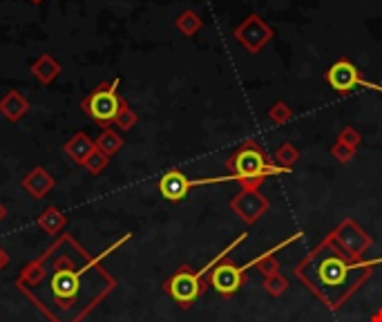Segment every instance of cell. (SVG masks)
<instances>
[{
  "label": "cell",
  "instance_id": "obj_1",
  "mask_svg": "<svg viewBox=\"0 0 382 322\" xmlns=\"http://www.w3.org/2000/svg\"><path fill=\"white\" fill-rule=\"evenodd\" d=\"M228 166H230L233 175L237 177V182H242L246 188H257L271 175L288 173V168H282L278 163H271L264 150H261L255 141H246V144L233 154Z\"/></svg>",
  "mask_w": 382,
  "mask_h": 322
},
{
  "label": "cell",
  "instance_id": "obj_2",
  "mask_svg": "<svg viewBox=\"0 0 382 322\" xmlns=\"http://www.w3.org/2000/svg\"><path fill=\"white\" fill-rule=\"evenodd\" d=\"M116 87H118V81L103 83L83 101V110L90 114L92 119L103 123V125L112 123L116 119L118 110H121V106H123V101L116 94Z\"/></svg>",
  "mask_w": 382,
  "mask_h": 322
},
{
  "label": "cell",
  "instance_id": "obj_3",
  "mask_svg": "<svg viewBox=\"0 0 382 322\" xmlns=\"http://www.w3.org/2000/svg\"><path fill=\"white\" fill-rule=\"evenodd\" d=\"M233 36H235V41L248 51V54H259V51L271 43V38L275 34H273L271 25L259 14H250L237 25Z\"/></svg>",
  "mask_w": 382,
  "mask_h": 322
},
{
  "label": "cell",
  "instance_id": "obj_4",
  "mask_svg": "<svg viewBox=\"0 0 382 322\" xmlns=\"http://www.w3.org/2000/svg\"><path fill=\"white\" fill-rule=\"evenodd\" d=\"M223 182H237L235 175H226V177H213V179H188L179 171H168L161 179H159V190L161 195L170 202L183 199L188 195V190L195 186H206V184H223Z\"/></svg>",
  "mask_w": 382,
  "mask_h": 322
},
{
  "label": "cell",
  "instance_id": "obj_5",
  "mask_svg": "<svg viewBox=\"0 0 382 322\" xmlns=\"http://www.w3.org/2000/svg\"><path fill=\"white\" fill-rule=\"evenodd\" d=\"M230 206L244 222H255L257 217L269 209V202L264 195H259L257 188H244V192H240Z\"/></svg>",
  "mask_w": 382,
  "mask_h": 322
},
{
  "label": "cell",
  "instance_id": "obj_6",
  "mask_svg": "<svg viewBox=\"0 0 382 322\" xmlns=\"http://www.w3.org/2000/svg\"><path fill=\"white\" fill-rule=\"evenodd\" d=\"M358 76H360V70L355 68L351 61L340 58V61L333 63L331 68H328L324 79L338 94H349L351 89L355 87V79H358Z\"/></svg>",
  "mask_w": 382,
  "mask_h": 322
},
{
  "label": "cell",
  "instance_id": "obj_7",
  "mask_svg": "<svg viewBox=\"0 0 382 322\" xmlns=\"http://www.w3.org/2000/svg\"><path fill=\"white\" fill-rule=\"evenodd\" d=\"M168 291L177 302H181L183 306H186V304L195 302L197 295H199V291H202L199 278L190 271H179L173 280L168 282Z\"/></svg>",
  "mask_w": 382,
  "mask_h": 322
},
{
  "label": "cell",
  "instance_id": "obj_8",
  "mask_svg": "<svg viewBox=\"0 0 382 322\" xmlns=\"http://www.w3.org/2000/svg\"><path fill=\"white\" fill-rule=\"evenodd\" d=\"M242 275H244V268L242 266H235V264H219L215 271H213V287L221 293V295H233L237 289L242 287Z\"/></svg>",
  "mask_w": 382,
  "mask_h": 322
},
{
  "label": "cell",
  "instance_id": "obj_9",
  "mask_svg": "<svg viewBox=\"0 0 382 322\" xmlns=\"http://www.w3.org/2000/svg\"><path fill=\"white\" fill-rule=\"evenodd\" d=\"M349 271H351V266H347L342 260H338V257H326V260H322L318 266V273H320L322 282L324 285H331V287L342 285Z\"/></svg>",
  "mask_w": 382,
  "mask_h": 322
},
{
  "label": "cell",
  "instance_id": "obj_10",
  "mask_svg": "<svg viewBox=\"0 0 382 322\" xmlns=\"http://www.w3.org/2000/svg\"><path fill=\"white\" fill-rule=\"evenodd\" d=\"M61 72V66H58V61L54 56H49V54H43V56H38L34 63H32V74L36 76L41 83H51L58 76Z\"/></svg>",
  "mask_w": 382,
  "mask_h": 322
},
{
  "label": "cell",
  "instance_id": "obj_11",
  "mask_svg": "<svg viewBox=\"0 0 382 322\" xmlns=\"http://www.w3.org/2000/svg\"><path fill=\"white\" fill-rule=\"evenodd\" d=\"M78 287V275L72 271H58L54 278H51V291L58 300H68L70 295L76 293Z\"/></svg>",
  "mask_w": 382,
  "mask_h": 322
},
{
  "label": "cell",
  "instance_id": "obj_12",
  "mask_svg": "<svg viewBox=\"0 0 382 322\" xmlns=\"http://www.w3.org/2000/svg\"><path fill=\"white\" fill-rule=\"evenodd\" d=\"M65 152H68L76 163H85L90 154L94 152V144H92L85 135H76L70 144L65 146Z\"/></svg>",
  "mask_w": 382,
  "mask_h": 322
},
{
  "label": "cell",
  "instance_id": "obj_13",
  "mask_svg": "<svg viewBox=\"0 0 382 322\" xmlns=\"http://www.w3.org/2000/svg\"><path fill=\"white\" fill-rule=\"evenodd\" d=\"M0 112H3L7 119L16 121L27 112V101H25L18 92H9L3 101H0Z\"/></svg>",
  "mask_w": 382,
  "mask_h": 322
},
{
  "label": "cell",
  "instance_id": "obj_14",
  "mask_svg": "<svg viewBox=\"0 0 382 322\" xmlns=\"http://www.w3.org/2000/svg\"><path fill=\"white\" fill-rule=\"evenodd\" d=\"M202 25H204V20H202V16L197 14L195 9H183L181 14L175 18V27L183 36H195L197 32L202 30Z\"/></svg>",
  "mask_w": 382,
  "mask_h": 322
},
{
  "label": "cell",
  "instance_id": "obj_15",
  "mask_svg": "<svg viewBox=\"0 0 382 322\" xmlns=\"http://www.w3.org/2000/svg\"><path fill=\"white\" fill-rule=\"evenodd\" d=\"M25 186H27V188L34 192V195H43V192L51 186V179L45 175V171L38 168V171H34L27 179H25Z\"/></svg>",
  "mask_w": 382,
  "mask_h": 322
},
{
  "label": "cell",
  "instance_id": "obj_16",
  "mask_svg": "<svg viewBox=\"0 0 382 322\" xmlns=\"http://www.w3.org/2000/svg\"><path fill=\"white\" fill-rule=\"evenodd\" d=\"M97 148L105 154V157H108V154H112V152H116L118 148H121V139H118L112 130H105L97 141Z\"/></svg>",
  "mask_w": 382,
  "mask_h": 322
},
{
  "label": "cell",
  "instance_id": "obj_17",
  "mask_svg": "<svg viewBox=\"0 0 382 322\" xmlns=\"http://www.w3.org/2000/svg\"><path fill=\"white\" fill-rule=\"evenodd\" d=\"M297 157H300V152H297L291 144H284V146L278 150V154H275V159H278V166H282V168H288V171L293 168V163L297 161Z\"/></svg>",
  "mask_w": 382,
  "mask_h": 322
},
{
  "label": "cell",
  "instance_id": "obj_18",
  "mask_svg": "<svg viewBox=\"0 0 382 322\" xmlns=\"http://www.w3.org/2000/svg\"><path fill=\"white\" fill-rule=\"evenodd\" d=\"M269 117H271V121H275V123H286L288 119L293 117V110L288 108L284 101H278V103H273V108L269 110Z\"/></svg>",
  "mask_w": 382,
  "mask_h": 322
},
{
  "label": "cell",
  "instance_id": "obj_19",
  "mask_svg": "<svg viewBox=\"0 0 382 322\" xmlns=\"http://www.w3.org/2000/svg\"><path fill=\"white\" fill-rule=\"evenodd\" d=\"M118 125L123 128V130H130L135 123H137V117H135V112L128 108V103L123 101V106H121V110H118V114H116V119H114Z\"/></svg>",
  "mask_w": 382,
  "mask_h": 322
},
{
  "label": "cell",
  "instance_id": "obj_20",
  "mask_svg": "<svg viewBox=\"0 0 382 322\" xmlns=\"http://www.w3.org/2000/svg\"><path fill=\"white\" fill-rule=\"evenodd\" d=\"M85 163H87V168H90L92 173H101L105 166H108V157H105L101 150H94V152H92L90 157H87Z\"/></svg>",
  "mask_w": 382,
  "mask_h": 322
},
{
  "label": "cell",
  "instance_id": "obj_21",
  "mask_svg": "<svg viewBox=\"0 0 382 322\" xmlns=\"http://www.w3.org/2000/svg\"><path fill=\"white\" fill-rule=\"evenodd\" d=\"M338 141H340V144H345V146H349V148L355 150V148H358V144H360V135H358V130H353V128H347V130L340 132Z\"/></svg>",
  "mask_w": 382,
  "mask_h": 322
},
{
  "label": "cell",
  "instance_id": "obj_22",
  "mask_svg": "<svg viewBox=\"0 0 382 322\" xmlns=\"http://www.w3.org/2000/svg\"><path fill=\"white\" fill-rule=\"evenodd\" d=\"M333 157L340 161V163H347V161H351L353 159V154H355V150L353 148H349V146H345V144H340V141H338V144L333 146Z\"/></svg>",
  "mask_w": 382,
  "mask_h": 322
},
{
  "label": "cell",
  "instance_id": "obj_23",
  "mask_svg": "<svg viewBox=\"0 0 382 322\" xmlns=\"http://www.w3.org/2000/svg\"><path fill=\"white\" fill-rule=\"evenodd\" d=\"M376 264H382V257H378V260H369V262H360V264H353L351 268H369V266H376Z\"/></svg>",
  "mask_w": 382,
  "mask_h": 322
},
{
  "label": "cell",
  "instance_id": "obj_24",
  "mask_svg": "<svg viewBox=\"0 0 382 322\" xmlns=\"http://www.w3.org/2000/svg\"><path fill=\"white\" fill-rule=\"evenodd\" d=\"M30 3H32V5H41V3H43V0H30Z\"/></svg>",
  "mask_w": 382,
  "mask_h": 322
}]
</instances>
